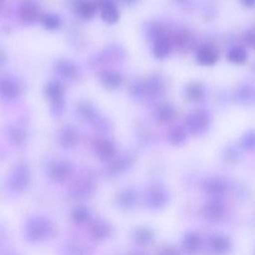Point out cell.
<instances>
[{"label": "cell", "instance_id": "cell-4", "mask_svg": "<svg viewBox=\"0 0 255 255\" xmlns=\"http://www.w3.org/2000/svg\"><path fill=\"white\" fill-rule=\"evenodd\" d=\"M168 192L164 187L159 186V184H154L151 186L146 192V206L151 209H159L163 208L167 203H168Z\"/></svg>", "mask_w": 255, "mask_h": 255}, {"label": "cell", "instance_id": "cell-7", "mask_svg": "<svg viewBox=\"0 0 255 255\" xmlns=\"http://www.w3.org/2000/svg\"><path fill=\"white\" fill-rule=\"evenodd\" d=\"M196 60L202 66H213L219 60V54L216 47L209 44H204L197 49Z\"/></svg>", "mask_w": 255, "mask_h": 255}, {"label": "cell", "instance_id": "cell-8", "mask_svg": "<svg viewBox=\"0 0 255 255\" xmlns=\"http://www.w3.org/2000/svg\"><path fill=\"white\" fill-rule=\"evenodd\" d=\"M208 248L214 255H226L232 249L231 239L223 234H212L208 238Z\"/></svg>", "mask_w": 255, "mask_h": 255}, {"label": "cell", "instance_id": "cell-35", "mask_svg": "<svg viewBox=\"0 0 255 255\" xmlns=\"http://www.w3.org/2000/svg\"><path fill=\"white\" fill-rule=\"evenodd\" d=\"M159 255H181V253H179V251L176 248V247L167 246V247H164V248L161 249Z\"/></svg>", "mask_w": 255, "mask_h": 255}, {"label": "cell", "instance_id": "cell-37", "mask_svg": "<svg viewBox=\"0 0 255 255\" xmlns=\"http://www.w3.org/2000/svg\"><path fill=\"white\" fill-rule=\"evenodd\" d=\"M136 255H141V254H136Z\"/></svg>", "mask_w": 255, "mask_h": 255}, {"label": "cell", "instance_id": "cell-20", "mask_svg": "<svg viewBox=\"0 0 255 255\" xmlns=\"http://www.w3.org/2000/svg\"><path fill=\"white\" fill-rule=\"evenodd\" d=\"M187 128L182 126H176L169 131L168 141L173 146H181L187 139Z\"/></svg>", "mask_w": 255, "mask_h": 255}, {"label": "cell", "instance_id": "cell-16", "mask_svg": "<svg viewBox=\"0 0 255 255\" xmlns=\"http://www.w3.org/2000/svg\"><path fill=\"white\" fill-rule=\"evenodd\" d=\"M100 80H101V84L106 89L110 90L119 89L122 84L121 74H119L117 71H114V70H106V71L102 72L101 76H100Z\"/></svg>", "mask_w": 255, "mask_h": 255}, {"label": "cell", "instance_id": "cell-33", "mask_svg": "<svg viewBox=\"0 0 255 255\" xmlns=\"http://www.w3.org/2000/svg\"><path fill=\"white\" fill-rule=\"evenodd\" d=\"M253 90H252L251 86H244L242 87L241 90H239L238 92V96H239V100L243 102H249L252 99H253Z\"/></svg>", "mask_w": 255, "mask_h": 255}, {"label": "cell", "instance_id": "cell-23", "mask_svg": "<svg viewBox=\"0 0 255 255\" xmlns=\"http://www.w3.org/2000/svg\"><path fill=\"white\" fill-rule=\"evenodd\" d=\"M227 57L233 64H243L248 59V52H247V50L244 47L234 46L229 50L228 54H227Z\"/></svg>", "mask_w": 255, "mask_h": 255}, {"label": "cell", "instance_id": "cell-31", "mask_svg": "<svg viewBox=\"0 0 255 255\" xmlns=\"http://www.w3.org/2000/svg\"><path fill=\"white\" fill-rule=\"evenodd\" d=\"M242 147L246 151H255V131H249L242 137Z\"/></svg>", "mask_w": 255, "mask_h": 255}, {"label": "cell", "instance_id": "cell-25", "mask_svg": "<svg viewBox=\"0 0 255 255\" xmlns=\"http://www.w3.org/2000/svg\"><path fill=\"white\" fill-rule=\"evenodd\" d=\"M96 5L92 1H87V0L86 1H81L79 4V6H77V12L84 19H91V17H94L95 14H96Z\"/></svg>", "mask_w": 255, "mask_h": 255}, {"label": "cell", "instance_id": "cell-30", "mask_svg": "<svg viewBox=\"0 0 255 255\" xmlns=\"http://www.w3.org/2000/svg\"><path fill=\"white\" fill-rule=\"evenodd\" d=\"M127 168H129V162L128 158H126V157H122V158L119 159L115 158L111 161V167H110V169H112V173L114 174L126 171Z\"/></svg>", "mask_w": 255, "mask_h": 255}, {"label": "cell", "instance_id": "cell-26", "mask_svg": "<svg viewBox=\"0 0 255 255\" xmlns=\"http://www.w3.org/2000/svg\"><path fill=\"white\" fill-rule=\"evenodd\" d=\"M39 15V6L32 1H26L22 5V16L29 22L35 21Z\"/></svg>", "mask_w": 255, "mask_h": 255}, {"label": "cell", "instance_id": "cell-15", "mask_svg": "<svg viewBox=\"0 0 255 255\" xmlns=\"http://www.w3.org/2000/svg\"><path fill=\"white\" fill-rule=\"evenodd\" d=\"M172 46H173V44H172V41L168 39V37L158 36L156 41H154L152 51H153V55L157 57V59L163 60L171 54Z\"/></svg>", "mask_w": 255, "mask_h": 255}, {"label": "cell", "instance_id": "cell-14", "mask_svg": "<svg viewBox=\"0 0 255 255\" xmlns=\"http://www.w3.org/2000/svg\"><path fill=\"white\" fill-rule=\"evenodd\" d=\"M59 141L64 148H72L79 141V134L72 126H64L60 129Z\"/></svg>", "mask_w": 255, "mask_h": 255}, {"label": "cell", "instance_id": "cell-13", "mask_svg": "<svg viewBox=\"0 0 255 255\" xmlns=\"http://www.w3.org/2000/svg\"><path fill=\"white\" fill-rule=\"evenodd\" d=\"M90 234L95 239L104 241V239L109 238L111 234V226L104 219H96L90 224Z\"/></svg>", "mask_w": 255, "mask_h": 255}, {"label": "cell", "instance_id": "cell-18", "mask_svg": "<svg viewBox=\"0 0 255 255\" xmlns=\"http://www.w3.org/2000/svg\"><path fill=\"white\" fill-rule=\"evenodd\" d=\"M184 94H186V99L191 102H198L202 101L204 99V95H206V90L198 82H193V84H189L188 86L184 90Z\"/></svg>", "mask_w": 255, "mask_h": 255}, {"label": "cell", "instance_id": "cell-9", "mask_svg": "<svg viewBox=\"0 0 255 255\" xmlns=\"http://www.w3.org/2000/svg\"><path fill=\"white\" fill-rule=\"evenodd\" d=\"M224 212H226V208L221 198H211L203 208L204 217L212 222H217L223 218Z\"/></svg>", "mask_w": 255, "mask_h": 255}, {"label": "cell", "instance_id": "cell-6", "mask_svg": "<svg viewBox=\"0 0 255 255\" xmlns=\"http://www.w3.org/2000/svg\"><path fill=\"white\" fill-rule=\"evenodd\" d=\"M49 173L54 181L65 182L74 173V166L66 161H56L49 167Z\"/></svg>", "mask_w": 255, "mask_h": 255}, {"label": "cell", "instance_id": "cell-34", "mask_svg": "<svg viewBox=\"0 0 255 255\" xmlns=\"http://www.w3.org/2000/svg\"><path fill=\"white\" fill-rule=\"evenodd\" d=\"M244 40H246V42L249 46L255 49V29L248 30L246 32V35H244Z\"/></svg>", "mask_w": 255, "mask_h": 255}, {"label": "cell", "instance_id": "cell-21", "mask_svg": "<svg viewBox=\"0 0 255 255\" xmlns=\"http://www.w3.org/2000/svg\"><path fill=\"white\" fill-rule=\"evenodd\" d=\"M154 116L159 122H169L176 116V109L169 104H163L156 110Z\"/></svg>", "mask_w": 255, "mask_h": 255}, {"label": "cell", "instance_id": "cell-5", "mask_svg": "<svg viewBox=\"0 0 255 255\" xmlns=\"http://www.w3.org/2000/svg\"><path fill=\"white\" fill-rule=\"evenodd\" d=\"M95 154L99 159L105 162H111L117 157V146L112 139L110 138H97L94 142Z\"/></svg>", "mask_w": 255, "mask_h": 255}, {"label": "cell", "instance_id": "cell-3", "mask_svg": "<svg viewBox=\"0 0 255 255\" xmlns=\"http://www.w3.org/2000/svg\"><path fill=\"white\" fill-rule=\"evenodd\" d=\"M45 96L51 101L52 110H54L55 114L60 115L64 111L65 89L64 86H62L61 82L56 81V80L50 81L49 84L46 85V87H45Z\"/></svg>", "mask_w": 255, "mask_h": 255}, {"label": "cell", "instance_id": "cell-29", "mask_svg": "<svg viewBox=\"0 0 255 255\" xmlns=\"http://www.w3.org/2000/svg\"><path fill=\"white\" fill-rule=\"evenodd\" d=\"M42 24L47 30H57L61 26V19L56 14L45 15L42 19Z\"/></svg>", "mask_w": 255, "mask_h": 255}, {"label": "cell", "instance_id": "cell-1", "mask_svg": "<svg viewBox=\"0 0 255 255\" xmlns=\"http://www.w3.org/2000/svg\"><path fill=\"white\" fill-rule=\"evenodd\" d=\"M25 234L27 241L31 243H40L49 239L54 234V226L49 219L44 217H35L27 222Z\"/></svg>", "mask_w": 255, "mask_h": 255}, {"label": "cell", "instance_id": "cell-19", "mask_svg": "<svg viewBox=\"0 0 255 255\" xmlns=\"http://www.w3.org/2000/svg\"><path fill=\"white\" fill-rule=\"evenodd\" d=\"M144 85V95H149V96H157L161 94L164 89L163 81L159 77H151L143 82Z\"/></svg>", "mask_w": 255, "mask_h": 255}, {"label": "cell", "instance_id": "cell-10", "mask_svg": "<svg viewBox=\"0 0 255 255\" xmlns=\"http://www.w3.org/2000/svg\"><path fill=\"white\" fill-rule=\"evenodd\" d=\"M203 188L211 198H221L227 191V184L221 178H211L204 182Z\"/></svg>", "mask_w": 255, "mask_h": 255}, {"label": "cell", "instance_id": "cell-2", "mask_svg": "<svg viewBox=\"0 0 255 255\" xmlns=\"http://www.w3.org/2000/svg\"><path fill=\"white\" fill-rule=\"evenodd\" d=\"M211 126V115L204 110L194 111L187 117L186 128L187 131L194 136L203 134Z\"/></svg>", "mask_w": 255, "mask_h": 255}, {"label": "cell", "instance_id": "cell-22", "mask_svg": "<svg viewBox=\"0 0 255 255\" xmlns=\"http://www.w3.org/2000/svg\"><path fill=\"white\" fill-rule=\"evenodd\" d=\"M30 179V173L26 167L21 166L15 171L14 178H12V186L16 189H22L26 187L27 182Z\"/></svg>", "mask_w": 255, "mask_h": 255}, {"label": "cell", "instance_id": "cell-36", "mask_svg": "<svg viewBox=\"0 0 255 255\" xmlns=\"http://www.w3.org/2000/svg\"><path fill=\"white\" fill-rule=\"evenodd\" d=\"M241 2L247 7L255 6V0H241Z\"/></svg>", "mask_w": 255, "mask_h": 255}, {"label": "cell", "instance_id": "cell-28", "mask_svg": "<svg viewBox=\"0 0 255 255\" xmlns=\"http://www.w3.org/2000/svg\"><path fill=\"white\" fill-rule=\"evenodd\" d=\"M90 219V211L85 207H76L72 212V221L77 224H82Z\"/></svg>", "mask_w": 255, "mask_h": 255}, {"label": "cell", "instance_id": "cell-32", "mask_svg": "<svg viewBox=\"0 0 255 255\" xmlns=\"http://www.w3.org/2000/svg\"><path fill=\"white\" fill-rule=\"evenodd\" d=\"M2 94L7 97H15L19 94V89H17L15 82L5 81L4 84H2Z\"/></svg>", "mask_w": 255, "mask_h": 255}, {"label": "cell", "instance_id": "cell-17", "mask_svg": "<svg viewBox=\"0 0 255 255\" xmlns=\"http://www.w3.org/2000/svg\"><path fill=\"white\" fill-rule=\"evenodd\" d=\"M56 71L59 72V75H61L64 79L72 80L77 76L79 74V69H77L76 65L74 64L70 60H60L56 65Z\"/></svg>", "mask_w": 255, "mask_h": 255}, {"label": "cell", "instance_id": "cell-11", "mask_svg": "<svg viewBox=\"0 0 255 255\" xmlns=\"http://www.w3.org/2000/svg\"><path fill=\"white\" fill-rule=\"evenodd\" d=\"M101 19L107 24H116L120 19V11L112 0H105L101 4Z\"/></svg>", "mask_w": 255, "mask_h": 255}, {"label": "cell", "instance_id": "cell-24", "mask_svg": "<svg viewBox=\"0 0 255 255\" xmlns=\"http://www.w3.org/2000/svg\"><path fill=\"white\" fill-rule=\"evenodd\" d=\"M137 196L133 189H126L119 196V204L125 209L132 208L136 204Z\"/></svg>", "mask_w": 255, "mask_h": 255}, {"label": "cell", "instance_id": "cell-12", "mask_svg": "<svg viewBox=\"0 0 255 255\" xmlns=\"http://www.w3.org/2000/svg\"><path fill=\"white\" fill-rule=\"evenodd\" d=\"M203 242H202L201 236L194 232H189L184 236L183 241H182V247H183L184 252L188 254H196L201 251Z\"/></svg>", "mask_w": 255, "mask_h": 255}, {"label": "cell", "instance_id": "cell-27", "mask_svg": "<svg viewBox=\"0 0 255 255\" xmlns=\"http://www.w3.org/2000/svg\"><path fill=\"white\" fill-rule=\"evenodd\" d=\"M134 238H136L137 243L142 244V246H146V244H149L153 241V233H152V231H149L147 228H139L134 233Z\"/></svg>", "mask_w": 255, "mask_h": 255}]
</instances>
